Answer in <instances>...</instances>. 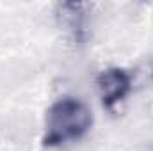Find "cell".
<instances>
[{"instance_id":"1","label":"cell","mask_w":153,"mask_h":151,"mask_svg":"<svg viewBox=\"0 0 153 151\" xmlns=\"http://www.w3.org/2000/svg\"><path fill=\"white\" fill-rule=\"evenodd\" d=\"M93 128V112L89 105L76 96L57 98L45 114L43 146L62 148L82 141Z\"/></svg>"},{"instance_id":"2","label":"cell","mask_w":153,"mask_h":151,"mask_svg":"<svg viewBox=\"0 0 153 151\" xmlns=\"http://www.w3.org/2000/svg\"><path fill=\"white\" fill-rule=\"evenodd\" d=\"M94 84L103 109L114 110L134 91V75L125 68L111 66L96 75Z\"/></svg>"},{"instance_id":"3","label":"cell","mask_w":153,"mask_h":151,"mask_svg":"<svg viewBox=\"0 0 153 151\" xmlns=\"http://www.w3.org/2000/svg\"><path fill=\"white\" fill-rule=\"evenodd\" d=\"M91 4L85 2H59L55 4V21L59 29L75 43H84L89 36Z\"/></svg>"},{"instance_id":"4","label":"cell","mask_w":153,"mask_h":151,"mask_svg":"<svg viewBox=\"0 0 153 151\" xmlns=\"http://www.w3.org/2000/svg\"><path fill=\"white\" fill-rule=\"evenodd\" d=\"M139 151H153V141H152V142H146V144H144Z\"/></svg>"}]
</instances>
